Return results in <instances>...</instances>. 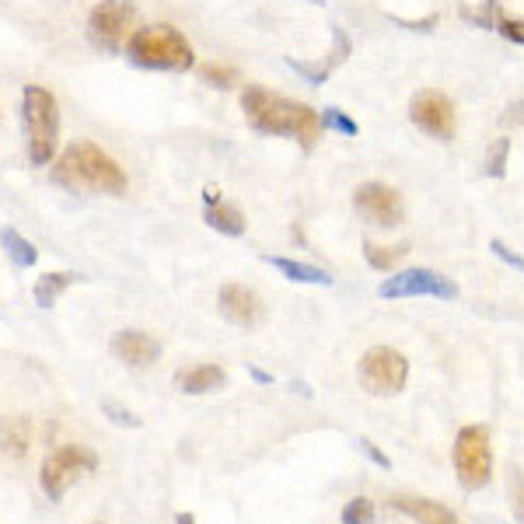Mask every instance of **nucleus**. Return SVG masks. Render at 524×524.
Wrapping results in <instances>:
<instances>
[{"label":"nucleus","instance_id":"f257e3e1","mask_svg":"<svg viewBox=\"0 0 524 524\" xmlns=\"http://www.w3.org/2000/svg\"><path fill=\"white\" fill-rule=\"evenodd\" d=\"M242 109L249 116L252 130L266 133V137H290L304 151H311L318 144V137H322V116L311 105L276 95V91L262 88V84H249L242 91Z\"/></svg>","mask_w":524,"mask_h":524},{"label":"nucleus","instance_id":"f03ea898","mask_svg":"<svg viewBox=\"0 0 524 524\" xmlns=\"http://www.w3.org/2000/svg\"><path fill=\"white\" fill-rule=\"evenodd\" d=\"M53 182H60L70 193H98V196H123L126 172L116 158L102 151L91 140H74L60 161L53 165Z\"/></svg>","mask_w":524,"mask_h":524},{"label":"nucleus","instance_id":"7ed1b4c3","mask_svg":"<svg viewBox=\"0 0 524 524\" xmlns=\"http://www.w3.org/2000/svg\"><path fill=\"white\" fill-rule=\"evenodd\" d=\"M21 126H25L28 161L35 168H46L60 147V105L53 91L42 84H28L21 91Z\"/></svg>","mask_w":524,"mask_h":524},{"label":"nucleus","instance_id":"20e7f679","mask_svg":"<svg viewBox=\"0 0 524 524\" xmlns=\"http://www.w3.org/2000/svg\"><path fill=\"white\" fill-rule=\"evenodd\" d=\"M126 53L133 63L151 70H189L196 63V53L189 39L175 25H144L130 35Z\"/></svg>","mask_w":524,"mask_h":524},{"label":"nucleus","instance_id":"39448f33","mask_svg":"<svg viewBox=\"0 0 524 524\" xmlns=\"http://www.w3.org/2000/svg\"><path fill=\"white\" fill-rule=\"evenodd\" d=\"M95 469H98V455L88 444H60V448L49 451L46 462H42V472H39L42 493H46L49 500H60L77 479L91 476Z\"/></svg>","mask_w":524,"mask_h":524},{"label":"nucleus","instance_id":"423d86ee","mask_svg":"<svg viewBox=\"0 0 524 524\" xmlns=\"http://www.w3.org/2000/svg\"><path fill=\"white\" fill-rule=\"evenodd\" d=\"M455 472L462 490H483L493 476V444L486 427H462L455 437Z\"/></svg>","mask_w":524,"mask_h":524},{"label":"nucleus","instance_id":"0eeeda50","mask_svg":"<svg viewBox=\"0 0 524 524\" xmlns=\"http://www.w3.org/2000/svg\"><path fill=\"white\" fill-rule=\"evenodd\" d=\"M409 381V360L395 346H371L360 357V385L371 395H399Z\"/></svg>","mask_w":524,"mask_h":524},{"label":"nucleus","instance_id":"6e6552de","mask_svg":"<svg viewBox=\"0 0 524 524\" xmlns=\"http://www.w3.org/2000/svg\"><path fill=\"white\" fill-rule=\"evenodd\" d=\"M133 25H137V7L130 0H102V4L91 7L88 14V35L98 49H109V53H119V49L130 42Z\"/></svg>","mask_w":524,"mask_h":524},{"label":"nucleus","instance_id":"1a4fd4ad","mask_svg":"<svg viewBox=\"0 0 524 524\" xmlns=\"http://www.w3.org/2000/svg\"><path fill=\"white\" fill-rule=\"evenodd\" d=\"M378 297H388V301H399V297H441V301H455L458 283L434 273V269H402L392 280L381 283Z\"/></svg>","mask_w":524,"mask_h":524},{"label":"nucleus","instance_id":"9d476101","mask_svg":"<svg viewBox=\"0 0 524 524\" xmlns=\"http://www.w3.org/2000/svg\"><path fill=\"white\" fill-rule=\"evenodd\" d=\"M353 207H357V214L364 217L367 224H374V228L392 231L406 221V207H402L399 189L385 186V182H364V186H357Z\"/></svg>","mask_w":524,"mask_h":524},{"label":"nucleus","instance_id":"9b49d317","mask_svg":"<svg viewBox=\"0 0 524 524\" xmlns=\"http://www.w3.org/2000/svg\"><path fill=\"white\" fill-rule=\"evenodd\" d=\"M409 119L434 140H455V133H458L455 105H451L448 95H441V91H434V88L420 91V95L413 98Z\"/></svg>","mask_w":524,"mask_h":524},{"label":"nucleus","instance_id":"f8f14e48","mask_svg":"<svg viewBox=\"0 0 524 524\" xmlns=\"http://www.w3.org/2000/svg\"><path fill=\"white\" fill-rule=\"evenodd\" d=\"M217 301H221L224 318H228V322H235V325H245V329L259 325L262 315H266V308H262V297L252 287H242V283H224Z\"/></svg>","mask_w":524,"mask_h":524},{"label":"nucleus","instance_id":"ddd939ff","mask_svg":"<svg viewBox=\"0 0 524 524\" xmlns=\"http://www.w3.org/2000/svg\"><path fill=\"white\" fill-rule=\"evenodd\" d=\"M112 353L130 367H151L161 357V343L144 329H123L112 336Z\"/></svg>","mask_w":524,"mask_h":524},{"label":"nucleus","instance_id":"4468645a","mask_svg":"<svg viewBox=\"0 0 524 524\" xmlns=\"http://www.w3.org/2000/svg\"><path fill=\"white\" fill-rule=\"evenodd\" d=\"M392 507L402 514H409L416 524H462L455 511H448L444 504L427 497H392Z\"/></svg>","mask_w":524,"mask_h":524},{"label":"nucleus","instance_id":"2eb2a0df","mask_svg":"<svg viewBox=\"0 0 524 524\" xmlns=\"http://www.w3.org/2000/svg\"><path fill=\"white\" fill-rule=\"evenodd\" d=\"M228 381L221 364H196V367H186V371L175 374V385L179 392L186 395H207V392H217V388Z\"/></svg>","mask_w":524,"mask_h":524},{"label":"nucleus","instance_id":"dca6fc26","mask_svg":"<svg viewBox=\"0 0 524 524\" xmlns=\"http://www.w3.org/2000/svg\"><path fill=\"white\" fill-rule=\"evenodd\" d=\"M203 221H207L214 231H221V235H228V238L245 235V217H242V210L231 207V203H224V200L207 203V210H203Z\"/></svg>","mask_w":524,"mask_h":524},{"label":"nucleus","instance_id":"f3484780","mask_svg":"<svg viewBox=\"0 0 524 524\" xmlns=\"http://www.w3.org/2000/svg\"><path fill=\"white\" fill-rule=\"evenodd\" d=\"M74 283H77V273H67V269H60V273H42L39 280H35V290H32L35 304L49 311L56 301H60L63 290H70Z\"/></svg>","mask_w":524,"mask_h":524},{"label":"nucleus","instance_id":"a211bd4d","mask_svg":"<svg viewBox=\"0 0 524 524\" xmlns=\"http://www.w3.org/2000/svg\"><path fill=\"white\" fill-rule=\"evenodd\" d=\"M266 262L273 269H280L287 280L294 283H315V287H325V283H332V276L325 273V269L311 266V262H297V259H283V256H266Z\"/></svg>","mask_w":524,"mask_h":524},{"label":"nucleus","instance_id":"6ab92c4d","mask_svg":"<svg viewBox=\"0 0 524 524\" xmlns=\"http://www.w3.org/2000/svg\"><path fill=\"white\" fill-rule=\"evenodd\" d=\"M0 249L7 252V259H11L18 269H28L39 262V249H35L25 235H18L14 228H0Z\"/></svg>","mask_w":524,"mask_h":524},{"label":"nucleus","instance_id":"aec40b11","mask_svg":"<svg viewBox=\"0 0 524 524\" xmlns=\"http://www.w3.org/2000/svg\"><path fill=\"white\" fill-rule=\"evenodd\" d=\"M409 252V242H399V245H374V242H364V259L371 269H378V273H388V269L395 266V262H402Z\"/></svg>","mask_w":524,"mask_h":524},{"label":"nucleus","instance_id":"412c9836","mask_svg":"<svg viewBox=\"0 0 524 524\" xmlns=\"http://www.w3.org/2000/svg\"><path fill=\"white\" fill-rule=\"evenodd\" d=\"M200 77H203V84H210V88H221V91H228V88H235L242 77H238V70L231 67V63H203L200 67Z\"/></svg>","mask_w":524,"mask_h":524},{"label":"nucleus","instance_id":"4be33fe9","mask_svg":"<svg viewBox=\"0 0 524 524\" xmlns=\"http://www.w3.org/2000/svg\"><path fill=\"white\" fill-rule=\"evenodd\" d=\"M507 158H511V140L507 137H497L486 151V161H483V172L490 179H504L507 175Z\"/></svg>","mask_w":524,"mask_h":524},{"label":"nucleus","instance_id":"5701e85b","mask_svg":"<svg viewBox=\"0 0 524 524\" xmlns=\"http://www.w3.org/2000/svg\"><path fill=\"white\" fill-rule=\"evenodd\" d=\"M322 130L343 133V137H357V133H360V126L353 123V119L346 116L343 109H336V105H329V109L322 112Z\"/></svg>","mask_w":524,"mask_h":524},{"label":"nucleus","instance_id":"b1692460","mask_svg":"<svg viewBox=\"0 0 524 524\" xmlns=\"http://www.w3.org/2000/svg\"><path fill=\"white\" fill-rule=\"evenodd\" d=\"M339 521L343 524H374V504L367 497H353L350 504H343Z\"/></svg>","mask_w":524,"mask_h":524},{"label":"nucleus","instance_id":"393cba45","mask_svg":"<svg viewBox=\"0 0 524 524\" xmlns=\"http://www.w3.org/2000/svg\"><path fill=\"white\" fill-rule=\"evenodd\" d=\"M493 32H500L507 42H518V46H524V21L521 18H511V14H504V4L497 7V18H493Z\"/></svg>","mask_w":524,"mask_h":524},{"label":"nucleus","instance_id":"a878e982","mask_svg":"<svg viewBox=\"0 0 524 524\" xmlns=\"http://www.w3.org/2000/svg\"><path fill=\"white\" fill-rule=\"evenodd\" d=\"M4 448H7V455L11 458H21L28 451V420H14L11 423V430H7V437H4Z\"/></svg>","mask_w":524,"mask_h":524},{"label":"nucleus","instance_id":"bb28decb","mask_svg":"<svg viewBox=\"0 0 524 524\" xmlns=\"http://www.w3.org/2000/svg\"><path fill=\"white\" fill-rule=\"evenodd\" d=\"M287 67L294 70V74H301L308 84H315V88H318V84H325V77L332 74L329 60H325V63H301V60H287Z\"/></svg>","mask_w":524,"mask_h":524},{"label":"nucleus","instance_id":"cd10ccee","mask_svg":"<svg viewBox=\"0 0 524 524\" xmlns=\"http://www.w3.org/2000/svg\"><path fill=\"white\" fill-rule=\"evenodd\" d=\"M102 413L109 416L116 427H140V420L137 416L130 413V409H123V406H116V402H102Z\"/></svg>","mask_w":524,"mask_h":524},{"label":"nucleus","instance_id":"c85d7f7f","mask_svg":"<svg viewBox=\"0 0 524 524\" xmlns=\"http://www.w3.org/2000/svg\"><path fill=\"white\" fill-rule=\"evenodd\" d=\"M357 448L364 451V455L371 458V462L378 465V469H392V458H388L385 451H381L378 444L371 441V437H357Z\"/></svg>","mask_w":524,"mask_h":524},{"label":"nucleus","instance_id":"c756f323","mask_svg":"<svg viewBox=\"0 0 524 524\" xmlns=\"http://www.w3.org/2000/svg\"><path fill=\"white\" fill-rule=\"evenodd\" d=\"M511 500H514V518L524 524V476L511 469Z\"/></svg>","mask_w":524,"mask_h":524},{"label":"nucleus","instance_id":"7c9ffc66","mask_svg":"<svg viewBox=\"0 0 524 524\" xmlns=\"http://www.w3.org/2000/svg\"><path fill=\"white\" fill-rule=\"evenodd\" d=\"M490 249H493V256H497V259H504L507 266H514V269H521V273H524V256H518V252H514L507 242H500V238H493Z\"/></svg>","mask_w":524,"mask_h":524},{"label":"nucleus","instance_id":"2f4dec72","mask_svg":"<svg viewBox=\"0 0 524 524\" xmlns=\"http://www.w3.org/2000/svg\"><path fill=\"white\" fill-rule=\"evenodd\" d=\"M399 21L402 28H409V32H430V28L437 25V14H427V18H420V21H402V18H395Z\"/></svg>","mask_w":524,"mask_h":524},{"label":"nucleus","instance_id":"473e14b6","mask_svg":"<svg viewBox=\"0 0 524 524\" xmlns=\"http://www.w3.org/2000/svg\"><path fill=\"white\" fill-rule=\"evenodd\" d=\"M504 123H511V126H524V102H511V105H507Z\"/></svg>","mask_w":524,"mask_h":524},{"label":"nucleus","instance_id":"72a5a7b5","mask_svg":"<svg viewBox=\"0 0 524 524\" xmlns=\"http://www.w3.org/2000/svg\"><path fill=\"white\" fill-rule=\"evenodd\" d=\"M249 374H252V378H256V381H259V385H273V378H269V374H266V371H259V367H256V364H252V367H249Z\"/></svg>","mask_w":524,"mask_h":524},{"label":"nucleus","instance_id":"f704fd0d","mask_svg":"<svg viewBox=\"0 0 524 524\" xmlns=\"http://www.w3.org/2000/svg\"><path fill=\"white\" fill-rule=\"evenodd\" d=\"M175 524H196V518H193V514H179V518H175Z\"/></svg>","mask_w":524,"mask_h":524}]
</instances>
